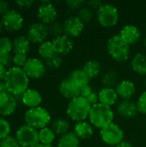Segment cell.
Instances as JSON below:
<instances>
[{
  "label": "cell",
  "instance_id": "obj_1",
  "mask_svg": "<svg viewBox=\"0 0 146 147\" xmlns=\"http://www.w3.org/2000/svg\"><path fill=\"white\" fill-rule=\"evenodd\" d=\"M9 92L14 96H22L28 89L29 78L22 68L13 66L7 70L3 79Z\"/></svg>",
  "mask_w": 146,
  "mask_h": 147
},
{
  "label": "cell",
  "instance_id": "obj_2",
  "mask_svg": "<svg viewBox=\"0 0 146 147\" xmlns=\"http://www.w3.org/2000/svg\"><path fill=\"white\" fill-rule=\"evenodd\" d=\"M108 55L114 60L122 63L129 59L131 55V46L126 44L119 34L110 36L106 43Z\"/></svg>",
  "mask_w": 146,
  "mask_h": 147
},
{
  "label": "cell",
  "instance_id": "obj_3",
  "mask_svg": "<svg viewBox=\"0 0 146 147\" xmlns=\"http://www.w3.org/2000/svg\"><path fill=\"white\" fill-rule=\"evenodd\" d=\"M88 119L94 127L101 130L114 122V113L111 107L105 106L99 102L91 107Z\"/></svg>",
  "mask_w": 146,
  "mask_h": 147
},
{
  "label": "cell",
  "instance_id": "obj_4",
  "mask_svg": "<svg viewBox=\"0 0 146 147\" xmlns=\"http://www.w3.org/2000/svg\"><path fill=\"white\" fill-rule=\"evenodd\" d=\"M91 107L86 98L79 96L69 101L66 108V115L73 121H83L89 118Z\"/></svg>",
  "mask_w": 146,
  "mask_h": 147
},
{
  "label": "cell",
  "instance_id": "obj_5",
  "mask_svg": "<svg viewBox=\"0 0 146 147\" xmlns=\"http://www.w3.org/2000/svg\"><path fill=\"white\" fill-rule=\"evenodd\" d=\"M24 120L26 125L34 129L40 130L46 127L51 122V115L46 109L39 106L28 109L24 115Z\"/></svg>",
  "mask_w": 146,
  "mask_h": 147
},
{
  "label": "cell",
  "instance_id": "obj_6",
  "mask_svg": "<svg viewBox=\"0 0 146 147\" xmlns=\"http://www.w3.org/2000/svg\"><path fill=\"white\" fill-rule=\"evenodd\" d=\"M96 19L98 23L103 28L114 27L120 19L118 8L110 3H103L96 11Z\"/></svg>",
  "mask_w": 146,
  "mask_h": 147
},
{
  "label": "cell",
  "instance_id": "obj_7",
  "mask_svg": "<svg viewBox=\"0 0 146 147\" xmlns=\"http://www.w3.org/2000/svg\"><path fill=\"white\" fill-rule=\"evenodd\" d=\"M101 140L109 146H114L124 141L125 134L123 129L116 123L113 122L100 130Z\"/></svg>",
  "mask_w": 146,
  "mask_h": 147
},
{
  "label": "cell",
  "instance_id": "obj_8",
  "mask_svg": "<svg viewBox=\"0 0 146 147\" xmlns=\"http://www.w3.org/2000/svg\"><path fill=\"white\" fill-rule=\"evenodd\" d=\"M15 138L21 147H36L40 144L39 131L26 124L17 129Z\"/></svg>",
  "mask_w": 146,
  "mask_h": 147
},
{
  "label": "cell",
  "instance_id": "obj_9",
  "mask_svg": "<svg viewBox=\"0 0 146 147\" xmlns=\"http://www.w3.org/2000/svg\"><path fill=\"white\" fill-rule=\"evenodd\" d=\"M25 73L30 78H40L46 72V64L38 58H28L22 67Z\"/></svg>",
  "mask_w": 146,
  "mask_h": 147
},
{
  "label": "cell",
  "instance_id": "obj_10",
  "mask_svg": "<svg viewBox=\"0 0 146 147\" xmlns=\"http://www.w3.org/2000/svg\"><path fill=\"white\" fill-rule=\"evenodd\" d=\"M37 16L40 22L46 25H50L51 23L57 21L58 11L55 5L52 2L44 1L41 2L38 8Z\"/></svg>",
  "mask_w": 146,
  "mask_h": 147
},
{
  "label": "cell",
  "instance_id": "obj_11",
  "mask_svg": "<svg viewBox=\"0 0 146 147\" xmlns=\"http://www.w3.org/2000/svg\"><path fill=\"white\" fill-rule=\"evenodd\" d=\"M2 24L5 29L10 32L20 30L24 23L22 16L15 9H9L7 13L2 16Z\"/></svg>",
  "mask_w": 146,
  "mask_h": 147
},
{
  "label": "cell",
  "instance_id": "obj_12",
  "mask_svg": "<svg viewBox=\"0 0 146 147\" xmlns=\"http://www.w3.org/2000/svg\"><path fill=\"white\" fill-rule=\"evenodd\" d=\"M63 28L64 34L73 39L82 34L84 30V23L77 16H72L65 20L63 22Z\"/></svg>",
  "mask_w": 146,
  "mask_h": 147
},
{
  "label": "cell",
  "instance_id": "obj_13",
  "mask_svg": "<svg viewBox=\"0 0 146 147\" xmlns=\"http://www.w3.org/2000/svg\"><path fill=\"white\" fill-rule=\"evenodd\" d=\"M49 35L48 26L38 22L32 23L28 29V38L33 43L40 44L46 40V37Z\"/></svg>",
  "mask_w": 146,
  "mask_h": 147
},
{
  "label": "cell",
  "instance_id": "obj_14",
  "mask_svg": "<svg viewBox=\"0 0 146 147\" xmlns=\"http://www.w3.org/2000/svg\"><path fill=\"white\" fill-rule=\"evenodd\" d=\"M80 90H81V88L75 82L70 79L68 77L63 79L59 84V94L63 97L69 99V101L77 96H79Z\"/></svg>",
  "mask_w": 146,
  "mask_h": 147
},
{
  "label": "cell",
  "instance_id": "obj_15",
  "mask_svg": "<svg viewBox=\"0 0 146 147\" xmlns=\"http://www.w3.org/2000/svg\"><path fill=\"white\" fill-rule=\"evenodd\" d=\"M120 37L129 46L139 42L141 37L140 29L133 24H126L121 28L119 33Z\"/></svg>",
  "mask_w": 146,
  "mask_h": 147
},
{
  "label": "cell",
  "instance_id": "obj_16",
  "mask_svg": "<svg viewBox=\"0 0 146 147\" xmlns=\"http://www.w3.org/2000/svg\"><path fill=\"white\" fill-rule=\"evenodd\" d=\"M52 41L53 43L56 53L61 56L67 55L72 51L74 47V41L72 38L65 34H62L59 37L53 38Z\"/></svg>",
  "mask_w": 146,
  "mask_h": 147
},
{
  "label": "cell",
  "instance_id": "obj_17",
  "mask_svg": "<svg viewBox=\"0 0 146 147\" xmlns=\"http://www.w3.org/2000/svg\"><path fill=\"white\" fill-rule=\"evenodd\" d=\"M114 89L118 94V96L122 100H131L136 93V85L132 80L129 79L120 80Z\"/></svg>",
  "mask_w": 146,
  "mask_h": 147
},
{
  "label": "cell",
  "instance_id": "obj_18",
  "mask_svg": "<svg viewBox=\"0 0 146 147\" xmlns=\"http://www.w3.org/2000/svg\"><path fill=\"white\" fill-rule=\"evenodd\" d=\"M116 110L118 115L125 119H132L139 113L137 103L132 100H121L118 103Z\"/></svg>",
  "mask_w": 146,
  "mask_h": 147
},
{
  "label": "cell",
  "instance_id": "obj_19",
  "mask_svg": "<svg viewBox=\"0 0 146 147\" xmlns=\"http://www.w3.org/2000/svg\"><path fill=\"white\" fill-rule=\"evenodd\" d=\"M17 107L15 96L10 93L0 96V115L7 116L15 112Z\"/></svg>",
  "mask_w": 146,
  "mask_h": 147
},
{
  "label": "cell",
  "instance_id": "obj_20",
  "mask_svg": "<svg viewBox=\"0 0 146 147\" xmlns=\"http://www.w3.org/2000/svg\"><path fill=\"white\" fill-rule=\"evenodd\" d=\"M21 100L25 106L32 109L40 106V103L42 102V96L37 90L28 88L21 96Z\"/></svg>",
  "mask_w": 146,
  "mask_h": 147
},
{
  "label": "cell",
  "instance_id": "obj_21",
  "mask_svg": "<svg viewBox=\"0 0 146 147\" xmlns=\"http://www.w3.org/2000/svg\"><path fill=\"white\" fill-rule=\"evenodd\" d=\"M73 133L78 137L79 140H89L93 137L95 134L94 127L89 121H79L76 122L73 127Z\"/></svg>",
  "mask_w": 146,
  "mask_h": 147
},
{
  "label": "cell",
  "instance_id": "obj_22",
  "mask_svg": "<svg viewBox=\"0 0 146 147\" xmlns=\"http://www.w3.org/2000/svg\"><path fill=\"white\" fill-rule=\"evenodd\" d=\"M99 96V102L108 106L112 107L114 106L118 101V94L114 88H108L103 87L98 92Z\"/></svg>",
  "mask_w": 146,
  "mask_h": 147
},
{
  "label": "cell",
  "instance_id": "obj_23",
  "mask_svg": "<svg viewBox=\"0 0 146 147\" xmlns=\"http://www.w3.org/2000/svg\"><path fill=\"white\" fill-rule=\"evenodd\" d=\"M131 67L134 72L140 76H146V54L138 53L133 56L130 62Z\"/></svg>",
  "mask_w": 146,
  "mask_h": 147
},
{
  "label": "cell",
  "instance_id": "obj_24",
  "mask_svg": "<svg viewBox=\"0 0 146 147\" xmlns=\"http://www.w3.org/2000/svg\"><path fill=\"white\" fill-rule=\"evenodd\" d=\"M83 71L85 72L89 80L97 78L102 72V65L96 59H89L86 61L83 66Z\"/></svg>",
  "mask_w": 146,
  "mask_h": 147
},
{
  "label": "cell",
  "instance_id": "obj_25",
  "mask_svg": "<svg viewBox=\"0 0 146 147\" xmlns=\"http://www.w3.org/2000/svg\"><path fill=\"white\" fill-rule=\"evenodd\" d=\"M30 43L31 41L28 40V36H17L13 40V51L15 52V54H27L30 49Z\"/></svg>",
  "mask_w": 146,
  "mask_h": 147
},
{
  "label": "cell",
  "instance_id": "obj_26",
  "mask_svg": "<svg viewBox=\"0 0 146 147\" xmlns=\"http://www.w3.org/2000/svg\"><path fill=\"white\" fill-rule=\"evenodd\" d=\"M57 147H80V140L73 132H69L59 137Z\"/></svg>",
  "mask_w": 146,
  "mask_h": 147
},
{
  "label": "cell",
  "instance_id": "obj_27",
  "mask_svg": "<svg viewBox=\"0 0 146 147\" xmlns=\"http://www.w3.org/2000/svg\"><path fill=\"white\" fill-rule=\"evenodd\" d=\"M68 78L73 82H75L81 89L85 85L89 84V79L85 74V72L83 71V69H74L70 72Z\"/></svg>",
  "mask_w": 146,
  "mask_h": 147
},
{
  "label": "cell",
  "instance_id": "obj_28",
  "mask_svg": "<svg viewBox=\"0 0 146 147\" xmlns=\"http://www.w3.org/2000/svg\"><path fill=\"white\" fill-rule=\"evenodd\" d=\"M70 127L71 125L69 121L64 118H58L55 121H53L52 124V129L54 131L56 135L58 134L59 136H62L69 133Z\"/></svg>",
  "mask_w": 146,
  "mask_h": 147
},
{
  "label": "cell",
  "instance_id": "obj_29",
  "mask_svg": "<svg viewBox=\"0 0 146 147\" xmlns=\"http://www.w3.org/2000/svg\"><path fill=\"white\" fill-rule=\"evenodd\" d=\"M38 53L41 58L45 60L50 59L54 54H56V51L52 40H45L44 42L40 43L38 48Z\"/></svg>",
  "mask_w": 146,
  "mask_h": 147
},
{
  "label": "cell",
  "instance_id": "obj_30",
  "mask_svg": "<svg viewBox=\"0 0 146 147\" xmlns=\"http://www.w3.org/2000/svg\"><path fill=\"white\" fill-rule=\"evenodd\" d=\"M120 82L119 73L115 71H109L104 73L102 77V84L104 87L115 88Z\"/></svg>",
  "mask_w": 146,
  "mask_h": 147
},
{
  "label": "cell",
  "instance_id": "obj_31",
  "mask_svg": "<svg viewBox=\"0 0 146 147\" xmlns=\"http://www.w3.org/2000/svg\"><path fill=\"white\" fill-rule=\"evenodd\" d=\"M55 138H56V134L52 128L48 127L39 130V140H40V143L41 144L52 145V142L55 140Z\"/></svg>",
  "mask_w": 146,
  "mask_h": 147
},
{
  "label": "cell",
  "instance_id": "obj_32",
  "mask_svg": "<svg viewBox=\"0 0 146 147\" xmlns=\"http://www.w3.org/2000/svg\"><path fill=\"white\" fill-rule=\"evenodd\" d=\"M63 57L59 54H54L52 57H51L50 59H46L45 64L46 65V68L51 69V70H58L59 69L62 65H63Z\"/></svg>",
  "mask_w": 146,
  "mask_h": 147
},
{
  "label": "cell",
  "instance_id": "obj_33",
  "mask_svg": "<svg viewBox=\"0 0 146 147\" xmlns=\"http://www.w3.org/2000/svg\"><path fill=\"white\" fill-rule=\"evenodd\" d=\"M77 16L80 18V20L85 24L86 22H89L92 20L93 16H94V10L91 9L89 6H87L86 4L82 7L79 10H78V14Z\"/></svg>",
  "mask_w": 146,
  "mask_h": 147
},
{
  "label": "cell",
  "instance_id": "obj_34",
  "mask_svg": "<svg viewBox=\"0 0 146 147\" xmlns=\"http://www.w3.org/2000/svg\"><path fill=\"white\" fill-rule=\"evenodd\" d=\"M47 26H48V33L53 38L59 37V36L64 34L63 23L60 22L59 21H55L54 22H52Z\"/></svg>",
  "mask_w": 146,
  "mask_h": 147
},
{
  "label": "cell",
  "instance_id": "obj_35",
  "mask_svg": "<svg viewBox=\"0 0 146 147\" xmlns=\"http://www.w3.org/2000/svg\"><path fill=\"white\" fill-rule=\"evenodd\" d=\"M10 131L11 128L9 121H6L5 119L0 118V140L9 136Z\"/></svg>",
  "mask_w": 146,
  "mask_h": 147
},
{
  "label": "cell",
  "instance_id": "obj_36",
  "mask_svg": "<svg viewBox=\"0 0 146 147\" xmlns=\"http://www.w3.org/2000/svg\"><path fill=\"white\" fill-rule=\"evenodd\" d=\"M11 50H13V41L8 37H1L0 38V52L10 53Z\"/></svg>",
  "mask_w": 146,
  "mask_h": 147
},
{
  "label": "cell",
  "instance_id": "obj_37",
  "mask_svg": "<svg viewBox=\"0 0 146 147\" xmlns=\"http://www.w3.org/2000/svg\"><path fill=\"white\" fill-rule=\"evenodd\" d=\"M136 103L139 113L142 115H146V90L139 95Z\"/></svg>",
  "mask_w": 146,
  "mask_h": 147
},
{
  "label": "cell",
  "instance_id": "obj_38",
  "mask_svg": "<svg viewBox=\"0 0 146 147\" xmlns=\"http://www.w3.org/2000/svg\"><path fill=\"white\" fill-rule=\"evenodd\" d=\"M66 7L71 10H79L86 4L84 0H67L65 2Z\"/></svg>",
  "mask_w": 146,
  "mask_h": 147
},
{
  "label": "cell",
  "instance_id": "obj_39",
  "mask_svg": "<svg viewBox=\"0 0 146 147\" xmlns=\"http://www.w3.org/2000/svg\"><path fill=\"white\" fill-rule=\"evenodd\" d=\"M0 147H21L18 144L15 138L12 136H8L2 140H0Z\"/></svg>",
  "mask_w": 146,
  "mask_h": 147
},
{
  "label": "cell",
  "instance_id": "obj_40",
  "mask_svg": "<svg viewBox=\"0 0 146 147\" xmlns=\"http://www.w3.org/2000/svg\"><path fill=\"white\" fill-rule=\"evenodd\" d=\"M28 58H27V54H21V53H16L14 55V57L12 58V61L15 64V65L16 67H20L22 68L25 65V63L27 62Z\"/></svg>",
  "mask_w": 146,
  "mask_h": 147
},
{
  "label": "cell",
  "instance_id": "obj_41",
  "mask_svg": "<svg viewBox=\"0 0 146 147\" xmlns=\"http://www.w3.org/2000/svg\"><path fill=\"white\" fill-rule=\"evenodd\" d=\"M11 59H11L10 53L0 52V64L2 65H3L4 67L6 65H9L11 62Z\"/></svg>",
  "mask_w": 146,
  "mask_h": 147
},
{
  "label": "cell",
  "instance_id": "obj_42",
  "mask_svg": "<svg viewBox=\"0 0 146 147\" xmlns=\"http://www.w3.org/2000/svg\"><path fill=\"white\" fill-rule=\"evenodd\" d=\"M103 4L102 1L101 0H89L88 2H86V5L89 6L91 9L93 10H98L100 9V7Z\"/></svg>",
  "mask_w": 146,
  "mask_h": 147
},
{
  "label": "cell",
  "instance_id": "obj_43",
  "mask_svg": "<svg viewBox=\"0 0 146 147\" xmlns=\"http://www.w3.org/2000/svg\"><path fill=\"white\" fill-rule=\"evenodd\" d=\"M87 101L89 102V103L91 106H94L97 103H99V96H98V93L96 92L95 90L86 98Z\"/></svg>",
  "mask_w": 146,
  "mask_h": 147
},
{
  "label": "cell",
  "instance_id": "obj_44",
  "mask_svg": "<svg viewBox=\"0 0 146 147\" xmlns=\"http://www.w3.org/2000/svg\"><path fill=\"white\" fill-rule=\"evenodd\" d=\"M94 91V90L92 89V87L88 84V85H85L84 87H83L80 90V96H83L84 98H87L92 92Z\"/></svg>",
  "mask_w": 146,
  "mask_h": 147
},
{
  "label": "cell",
  "instance_id": "obj_45",
  "mask_svg": "<svg viewBox=\"0 0 146 147\" xmlns=\"http://www.w3.org/2000/svg\"><path fill=\"white\" fill-rule=\"evenodd\" d=\"M15 3L21 8L28 9V8H30L34 3V2L33 0H18V1H15Z\"/></svg>",
  "mask_w": 146,
  "mask_h": 147
},
{
  "label": "cell",
  "instance_id": "obj_46",
  "mask_svg": "<svg viewBox=\"0 0 146 147\" xmlns=\"http://www.w3.org/2000/svg\"><path fill=\"white\" fill-rule=\"evenodd\" d=\"M9 10V3L6 1H1L0 0V15L3 16Z\"/></svg>",
  "mask_w": 146,
  "mask_h": 147
},
{
  "label": "cell",
  "instance_id": "obj_47",
  "mask_svg": "<svg viewBox=\"0 0 146 147\" xmlns=\"http://www.w3.org/2000/svg\"><path fill=\"white\" fill-rule=\"evenodd\" d=\"M8 93H9V92L8 90V88H7L5 83L3 82V81H1L0 82V96H3V95L8 94Z\"/></svg>",
  "mask_w": 146,
  "mask_h": 147
},
{
  "label": "cell",
  "instance_id": "obj_48",
  "mask_svg": "<svg viewBox=\"0 0 146 147\" xmlns=\"http://www.w3.org/2000/svg\"><path fill=\"white\" fill-rule=\"evenodd\" d=\"M6 71H7V70L5 69V67L0 64V82H1L3 79H4V77H5Z\"/></svg>",
  "mask_w": 146,
  "mask_h": 147
},
{
  "label": "cell",
  "instance_id": "obj_49",
  "mask_svg": "<svg viewBox=\"0 0 146 147\" xmlns=\"http://www.w3.org/2000/svg\"><path fill=\"white\" fill-rule=\"evenodd\" d=\"M109 147H133V145L130 143V142H128V141H122L121 143H120L119 145H117V146H109Z\"/></svg>",
  "mask_w": 146,
  "mask_h": 147
},
{
  "label": "cell",
  "instance_id": "obj_50",
  "mask_svg": "<svg viewBox=\"0 0 146 147\" xmlns=\"http://www.w3.org/2000/svg\"><path fill=\"white\" fill-rule=\"evenodd\" d=\"M36 147H54L52 145H49V144H41L40 143Z\"/></svg>",
  "mask_w": 146,
  "mask_h": 147
},
{
  "label": "cell",
  "instance_id": "obj_51",
  "mask_svg": "<svg viewBox=\"0 0 146 147\" xmlns=\"http://www.w3.org/2000/svg\"><path fill=\"white\" fill-rule=\"evenodd\" d=\"M144 46H145V47L146 48V36L145 38V40H144Z\"/></svg>",
  "mask_w": 146,
  "mask_h": 147
},
{
  "label": "cell",
  "instance_id": "obj_52",
  "mask_svg": "<svg viewBox=\"0 0 146 147\" xmlns=\"http://www.w3.org/2000/svg\"><path fill=\"white\" fill-rule=\"evenodd\" d=\"M2 28H3V24H2V22H0V32L2 30Z\"/></svg>",
  "mask_w": 146,
  "mask_h": 147
},
{
  "label": "cell",
  "instance_id": "obj_53",
  "mask_svg": "<svg viewBox=\"0 0 146 147\" xmlns=\"http://www.w3.org/2000/svg\"><path fill=\"white\" fill-rule=\"evenodd\" d=\"M145 86H146V78H145Z\"/></svg>",
  "mask_w": 146,
  "mask_h": 147
}]
</instances>
